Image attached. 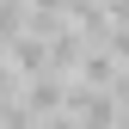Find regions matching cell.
Returning <instances> with one entry per match:
<instances>
[{
	"label": "cell",
	"mask_w": 129,
	"mask_h": 129,
	"mask_svg": "<svg viewBox=\"0 0 129 129\" xmlns=\"http://www.w3.org/2000/svg\"><path fill=\"white\" fill-rule=\"evenodd\" d=\"M31 117H55V105H68V86H61V74H37L25 86V99H19Z\"/></svg>",
	"instance_id": "1"
},
{
	"label": "cell",
	"mask_w": 129,
	"mask_h": 129,
	"mask_svg": "<svg viewBox=\"0 0 129 129\" xmlns=\"http://www.w3.org/2000/svg\"><path fill=\"white\" fill-rule=\"evenodd\" d=\"M80 74H86V86H92V92L117 86V61H111L105 49H80Z\"/></svg>",
	"instance_id": "2"
},
{
	"label": "cell",
	"mask_w": 129,
	"mask_h": 129,
	"mask_svg": "<svg viewBox=\"0 0 129 129\" xmlns=\"http://www.w3.org/2000/svg\"><path fill=\"white\" fill-rule=\"evenodd\" d=\"M31 129H37V123H31Z\"/></svg>",
	"instance_id": "3"
}]
</instances>
